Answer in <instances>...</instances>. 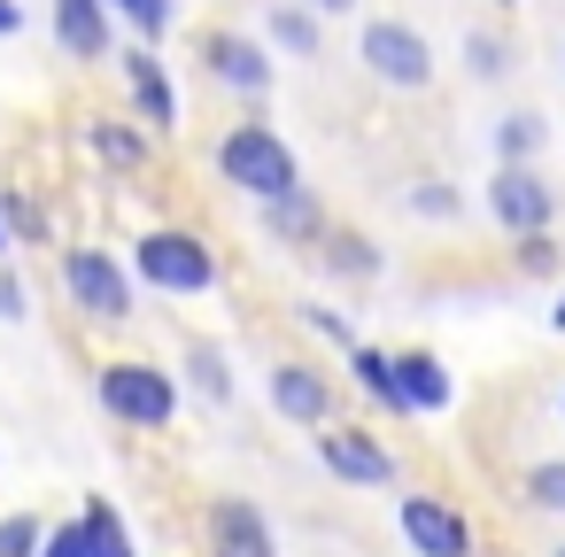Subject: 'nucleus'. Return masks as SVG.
Returning <instances> with one entry per match:
<instances>
[{
    "mask_svg": "<svg viewBox=\"0 0 565 557\" xmlns=\"http://www.w3.org/2000/svg\"><path fill=\"white\" fill-rule=\"evenodd\" d=\"M550 557H565V542H557V549H550Z\"/></svg>",
    "mask_w": 565,
    "mask_h": 557,
    "instance_id": "e433bc0d",
    "label": "nucleus"
},
{
    "mask_svg": "<svg viewBox=\"0 0 565 557\" xmlns=\"http://www.w3.org/2000/svg\"><path fill=\"white\" fill-rule=\"evenodd\" d=\"M264 395H271V410L287 418V426H333V379L318 372V364H302V356H279L271 364V379H264Z\"/></svg>",
    "mask_w": 565,
    "mask_h": 557,
    "instance_id": "9b49d317",
    "label": "nucleus"
},
{
    "mask_svg": "<svg viewBox=\"0 0 565 557\" xmlns=\"http://www.w3.org/2000/svg\"><path fill=\"white\" fill-rule=\"evenodd\" d=\"M318 256H326V271H341V279H380V248H372L364 233H333V225H326Z\"/></svg>",
    "mask_w": 565,
    "mask_h": 557,
    "instance_id": "412c9836",
    "label": "nucleus"
},
{
    "mask_svg": "<svg viewBox=\"0 0 565 557\" xmlns=\"http://www.w3.org/2000/svg\"><path fill=\"white\" fill-rule=\"evenodd\" d=\"M318 464L341 480V488H395V449L372 433V426H318Z\"/></svg>",
    "mask_w": 565,
    "mask_h": 557,
    "instance_id": "0eeeda50",
    "label": "nucleus"
},
{
    "mask_svg": "<svg viewBox=\"0 0 565 557\" xmlns=\"http://www.w3.org/2000/svg\"><path fill=\"white\" fill-rule=\"evenodd\" d=\"M264 32H271V47H279V55H295V63H310V55H318V17L302 9V0H279V9L264 17Z\"/></svg>",
    "mask_w": 565,
    "mask_h": 557,
    "instance_id": "6ab92c4d",
    "label": "nucleus"
},
{
    "mask_svg": "<svg viewBox=\"0 0 565 557\" xmlns=\"http://www.w3.org/2000/svg\"><path fill=\"white\" fill-rule=\"evenodd\" d=\"M109 17L132 32V47H156V40H171V17H179V0H109Z\"/></svg>",
    "mask_w": 565,
    "mask_h": 557,
    "instance_id": "aec40b11",
    "label": "nucleus"
},
{
    "mask_svg": "<svg viewBox=\"0 0 565 557\" xmlns=\"http://www.w3.org/2000/svg\"><path fill=\"white\" fill-rule=\"evenodd\" d=\"M117 71H125V86H132L140 125H148V132H179V86H171L163 55H156V47H125V55H117Z\"/></svg>",
    "mask_w": 565,
    "mask_h": 557,
    "instance_id": "f8f14e48",
    "label": "nucleus"
},
{
    "mask_svg": "<svg viewBox=\"0 0 565 557\" xmlns=\"http://www.w3.org/2000/svg\"><path fill=\"white\" fill-rule=\"evenodd\" d=\"M132 279L156 294H210L217 287V248L186 225H156L132 240Z\"/></svg>",
    "mask_w": 565,
    "mask_h": 557,
    "instance_id": "7ed1b4c3",
    "label": "nucleus"
},
{
    "mask_svg": "<svg viewBox=\"0 0 565 557\" xmlns=\"http://www.w3.org/2000/svg\"><path fill=\"white\" fill-rule=\"evenodd\" d=\"M40 557H94L86 518H55V526H47V542H40Z\"/></svg>",
    "mask_w": 565,
    "mask_h": 557,
    "instance_id": "cd10ccee",
    "label": "nucleus"
},
{
    "mask_svg": "<svg viewBox=\"0 0 565 557\" xmlns=\"http://www.w3.org/2000/svg\"><path fill=\"white\" fill-rule=\"evenodd\" d=\"M63 294L86 325H125L140 310V279L109 248H63Z\"/></svg>",
    "mask_w": 565,
    "mask_h": 557,
    "instance_id": "20e7f679",
    "label": "nucleus"
},
{
    "mask_svg": "<svg viewBox=\"0 0 565 557\" xmlns=\"http://www.w3.org/2000/svg\"><path fill=\"white\" fill-rule=\"evenodd\" d=\"M109 0H55V47L78 55V63H102L109 55Z\"/></svg>",
    "mask_w": 565,
    "mask_h": 557,
    "instance_id": "4468645a",
    "label": "nucleus"
},
{
    "mask_svg": "<svg viewBox=\"0 0 565 557\" xmlns=\"http://www.w3.org/2000/svg\"><path fill=\"white\" fill-rule=\"evenodd\" d=\"M488 217H495L511 240H542L550 217H557V194L534 179V163H503V171L488 179Z\"/></svg>",
    "mask_w": 565,
    "mask_h": 557,
    "instance_id": "6e6552de",
    "label": "nucleus"
},
{
    "mask_svg": "<svg viewBox=\"0 0 565 557\" xmlns=\"http://www.w3.org/2000/svg\"><path fill=\"white\" fill-rule=\"evenodd\" d=\"M94 403H102L117 426H132V433H163V426L179 418V372H163V364H148V356H109V364L94 372Z\"/></svg>",
    "mask_w": 565,
    "mask_h": 557,
    "instance_id": "f257e3e1",
    "label": "nucleus"
},
{
    "mask_svg": "<svg viewBox=\"0 0 565 557\" xmlns=\"http://www.w3.org/2000/svg\"><path fill=\"white\" fill-rule=\"evenodd\" d=\"M40 542H47L40 511H9V518H0V557H40Z\"/></svg>",
    "mask_w": 565,
    "mask_h": 557,
    "instance_id": "a878e982",
    "label": "nucleus"
},
{
    "mask_svg": "<svg viewBox=\"0 0 565 557\" xmlns=\"http://www.w3.org/2000/svg\"><path fill=\"white\" fill-rule=\"evenodd\" d=\"M186 372H194V387H202L210 403H233V372H225V349H217V341H194Z\"/></svg>",
    "mask_w": 565,
    "mask_h": 557,
    "instance_id": "5701e85b",
    "label": "nucleus"
},
{
    "mask_svg": "<svg viewBox=\"0 0 565 557\" xmlns=\"http://www.w3.org/2000/svg\"><path fill=\"white\" fill-rule=\"evenodd\" d=\"M310 17H356V0H302Z\"/></svg>",
    "mask_w": 565,
    "mask_h": 557,
    "instance_id": "72a5a7b5",
    "label": "nucleus"
},
{
    "mask_svg": "<svg viewBox=\"0 0 565 557\" xmlns=\"http://www.w3.org/2000/svg\"><path fill=\"white\" fill-rule=\"evenodd\" d=\"M78 518H86L94 557H140V549H132V526H125V511H117L109 495H86V503H78Z\"/></svg>",
    "mask_w": 565,
    "mask_h": 557,
    "instance_id": "a211bd4d",
    "label": "nucleus"
},
{
    "mask_svg": "<svg viewBox=\"0 0 565 557\" xmlns=\"http://www.w3.org/2000/svg\"><path fill=\"white\" fill-rule=\"evenodd\" d=\"M349 372H356V387H364V403H380L387 418H411V410H403V387H395V356H387V349H372V341H356V349H349Z\"/></svg>",
    "mask_w": 565,
    "mask_h": 557,
    "instance_id": "dca6fc26",
    "label": "nucleus"
},
{
    "mask_svg": "<svg viewBox=\"0 0 565 557\" xmlns=\"http://www.w3.org/2000/svg\"><path fill=\"white\" fill-rule=\"evenodd\" d=\"M395 526H403L411 557H472V518L449 495H426V488L395 495Z\"/></svg>",
    "mask_w": 565,
    "mask_h": 557,
    "instance_id": "423d86ee",
    "label": "nucleus"
},
{
    "mask_svg": "<svg viewBox=\"0 0 565 557\" xmlns=\"http://www.w3.org/2000/svg\"><path fill=\"white\" fill-rule=\"evenodd\" d=\"M0 217H9V240H47V210L17 186H0Z\"/></svg>",
    "mask_w": 565,
    "mask_h": 557,
    "instance_id": "393cba45",
    "label": "nucleus"
},
{
    "mask_svg": "<svg viewBox=\"0 0 565 557\" xmlns=\"http://www.w3.org/2000/svg\"><path fill=\"white\" fill-rule=\"evenodd\" d=\"M519 271H526V279H550V271H557V240H550V233H542V240H519Z\"/></svg>",
    "mask_w": 565,
    "mask_h": 557,
    "instance_id": "c756f323",
    "label": "nucleus"
},
{
    "mask_svg": "<svg viewBox=\"0 0 565 557\" xmlns=\"http://www.w3.org/2000/svg\"><path fill=\"white\" fill-rule=\"evenodd\" d=\"M202 63H210V78L217 86H233L241 101H264L271 94V47L264 40H248V32H202Z\"/></svg>",
    "mask_w": 565,
    "mask_h": 557,
    "instance_id": "9d476101",
    "label": "nucleus"
},
{
    "mask_svg": "<svg viewBox=\"0 0 565 557\" xmlns=\"http://www.w3.org/2000/svg\"><path fill=\"white\" fill-rule=\"evenodd\" d=\"M202 549H210V557H279V534H271L264 503L217 495V503L202 511Z\"/></svg>",
    "mask_w": 565,
    "mask_h": 557,
    "instance_id": "1a4fd4ad",
    "label": "nucleus"
},
{
    "mask_svg": "<svg viewBox=\"0 0 565 557\" xmlns=\"http://www.w3.org/2000/svg\"><path fill=\"white\" fill-rule=\"evenodd\" d=\"M411 210H418V217H457V186L418 179V186H411Z\"/></svg>",
    "mask_w": 565,
    "mask_h": 557,
    "instance_id": "c85d7f7f",
    "label": "nucleus"
},
{
    "mask_svg": "<svg viewBox=\"0 0 565 557\" xmlns=\"http://www.w3.org/2000/svg\"><path fill=\"white\" fill-rule=\"evenodd\" d=\"M0 256H9V217H0Z\"/></svg>",
    "mask_w": 565,
    "mask_h": 557,
    "instance_id": "c9c22d12",
    "label": "nucleus"
},
{
    "mask_svg": "<svg viewBox=\"0 0 565 557\" xmlns=\"http://www.w3.org/2000/svg\"><path fill=\"white\" fill-rule=\"evenodd\" d=\"M519 495H526V511H550V518H565V457H542V464H526V472H519Z\"/></svg>",
    "mask_w": 565,
    "mask_h": 557,
    "instance_id": "4be33fe9",
    "label": "nucleus"
},
{
    "mask_svg": "<svg viewBox=\"0 0 565 557\" xmlns=\"http://www.w3.org/2000/svg\"><path fill=\"white\" fill-rule=\"evenodd\" d=\"M295 318H302L318 341H333V349H356V333H349V318H341V310H326V302H295Z\"/></svg>",
    "mask_w": 565,
    "mask_h": 557,
    "instance_id": "bb28decb",
    "label": "nucleus"
},
{
    "mask_svg": "<svg viewBox=\"0 0 565 557\" xmlns=\"http://www.w3.org/2000/svg\"><path fill=\"white\" fill-rule=\"evenodd\" d=\"M465 63H472V78H495V71H503V47H495L488 32H472V40H465Z\"/></svg>",
    "mask_w": 565,
    "mask_h": 557,
    "instance_id": "2f4dec72",
    "label": "nucleus"
},
{
    "mask_svg": "<svg viewBox=\"0 0 565 557\" xmlns=\"http://www.w3.org/2000/svg\"><path fill=\"white\" fill-rule=\"evenodd\" d=\"M550 325H557V333H565V294H557V310H550Z\"/></svg>",
    "mask_w": 565,
    "mask_h": 557,
    "instance_id": "f704fd0d",
    "label": "nucleus"
},
{
    "mask_svg": "<svg viewBox=\"0 0 565 557\" xmlns=\"http://www.w3.org/2000/svg\"><path fill=\"white\" fill-rule=\"evenodd\" d=\"M395 387H403V410L411 418H441L457 403V379L434 349H395Z\"/></svg>",
    "mask_w": 565,
    "mask_h": 557,
    "instance_id": "ddd939ff",
    "label": "nucleus"
},
{
    "mask_svg": "<svg viewBox=\"0 0 565 557\" xmlns=\"http://www.w3.org/2000/svg\"><path fill=\"white\" fill-rule=\"evenodd\" d=\"M86 148H94V163H109L117 179H132V171L148 163V140H140L132 125H117V117H94V125H86Z\"/></svg>",
    "mask_w": 565,
    "mask_h": 557,
    "instance_id": "f3484780",
    "label": "nucleus"
},
{
    "mask_svg": "<svg viewBox=\"0 0 565 557\" xmlns=\"http://www.w3.org/2000/svg\"><path fill=\"white\" fill-rule=\"evenodd\" d=\"M534 148H542V117H534V109H519V117L495 125V156H503V163H526Z\"/></svg>",
    "mask_w": 565,
    "mask_h": 557,
    "instance_id": "b1692460",
    "label": "nucleus"
},
{
    "mask_svg": "<svg viewBox=\"0 0 565 557\" xmlns=\"http://www.w3.org/2000/svg\"><path fill=\"white\" fill-rule=\"evenodd\" d=\"M32 318V294H24V279L17 271H0V325H24Z\"/></svg>",
    "mask_w": 565,
    "mask_h": 557,
    "instance_id": "7c9ffc66",
    "label": "nucleus"
},
{
    "mask_svg": "<svg viewBox=\"0 0 565 557\" xmlns=\"http://www.w3.org/2000/svg\"><path fill=\"white\" fill-rule=\"evenodd\" d=\"M24 32V9H17V0H0V40H17Z\"/></svg>",
    "mask_w": 565,
    "mask_h": 557,
    "instance_id": "473e14b6",
    "label": "nucleus"
},
{
    "mask_svg": "<svg viewBox=\"0 0 565 557\" xmlns=\"http://www.w3.org/2000/svg\"><path fill=\"white\" fill-rule=\"evenodd\" d=\"M264 233H271V240H287V248H318V240H326V210H318V194H310V186H295V194L264 202Z\"/></svg>",
    "mask_w": 565,
    "mask_h": 557,
    "instance_id": "2eb2a0df",
    "label": "nucleus"
},
{
    "mask_svg": "<svg viewBox=\"0 0 565 557\" xmlns=\"http://www.w3.org/2000/svg\"><path fill=\"white\" fill-rule=\"evenodd\" d=\"M217 179L233 194H248V202H279V194L302 186V163H295V148L271 125H233L217 140Z\"/></svg>",
    "mask_w": 565,
    "mask_h": 557,
    "instance_id": "f03ea898",
    "label": "nucleus"
},
{
    "mask_svg": "<svg viewBox=\"0 0 565 557\" xmlns=\"http://www.w3.org/2000/svg\"><path fill=\"white\" fill-rule=\"evenodd\" d=\"M356 63H364L380 86H395V94H426V86H434V47H426V32L403 24V17H372L364 40H356Z\"/></svg>",
    "mask_w": 565,
    "mask_h": 557,
    "instance_id": "39448f33",
    "label": "nucleus"
}]
</instances>
